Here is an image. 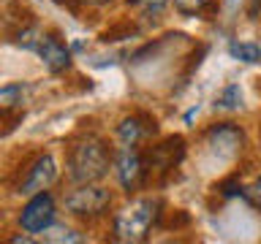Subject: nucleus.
Returning <instances> with one entry per match:
<instances>
[{"instance_id": "obj_1", "label": "nucleus", "mask_w": 261, "mask_h": 244, "mask_svg": "<svg viewBox=\"0 0 261 244\" xmlns=\"http://www.w3.org/2000/svg\"><path fill=\"white\" fill-rule=\"evenodd\" d=\"M109 160H112L109 149L101 141H95V138H87V141H82L71 149V158H68L71 179L79 185L98 182L109 171Z\"/></svg>"}, {"instance_id": "obj_2", "label": "nucleus", "mask_w": 261, "mask_h": 244, "mask_svg": "<svg viewBox=\"0 0 261 244\" xmlns=\"http://www.w3.org/2000/svg\"><path fill=\"white\" fill-rule=\"evenodd\" d=\"M155 209H158V203L150 198L134 201L130 206H125L114 217V236L120 241H144L155 223V217H158Z\"/></svg>"}, {"instance_id": "obj_3", "label": "nucleus", "mask_w": 261, "mask_h": 244, "mask_svg": "<svg viewBox=\"0 0 261 244\" xmlns=\"http://www.w3.org/2000/svg\"><path fill=\"white\" fill-rule=\"evenodd\" d=\"M112 203V193L106 190V187H98L93 182L82 185L79 190H73L65 195V209L71 211V215H101V211Z\"/></svg>"}, {"instance_id": "obj_4", "label": "nucleus", "mask_w": 261, "mask_h": 244, "mask_svg": "<svg viewBox=\"0 0 261 244\" xmlns=\"http://www.w3.org/2000/svg\"><path fill=\"white\" fill-rule=\"evenodd\" d=\"M52 220H55V201L49 193L30 195L28 206L19 215V223L28 233H44V228L52 225Z\"/></svg>"}, {"instance_id": "obj_5", "label": "nucleus", "mask_w": 261, "mask_h": 244, "mask_svg": "<svg viewBox=\"0 0 261 244\" xmlns=\"http://www.w3.org/2000/svg\"><path fill=\"white\" fill-rule=\"evenodd\" d=\"M207 141H210V149L215 152L218 158L231 160L234 155L242 149V130L234 128L231 122H223V125H218V128L210 130Z\"/></svg>"}, {"instance_id": "obj_6", "label": "nucleus", "mask_w": 261, "mask_h": 244, "mask_svg": "<svg viewBox=\"0 0 261 244\" xmlns=\"http://www.w3.org/2000/svg\"><path fill=\"white\" fill-rule=\"evenodd\" d=\"M57 179V166L55 160L44 155L33 163V168L28 171V179L22 182V195H36V193H44L49 185Z\"/></svg>"}, {"instance_id": "obj_7", "label": "nucleus", "mask_w": 261, "mask_h": 244, "mask_svg": "<svg viewBox=\"0 0 261 244\" xmlns=\"http://www.w3.org/2000/svg\"><path fill=\"white\" fill-rule=\"evenodd\" d=\"M36 52L41 54V60H44V65L52 73H60L71 65V54L68 49H65L60 41H57L55 36H38L36 41Z\"/></svg>"}, {"instance_id": "obj_8", "label": "nucleus", "mask_w": 261, "mask_h": 244, "mask_svg": "<svg viewBox=\"0 0 261 244\" xmlns=\"http://www.w3.org/2000/svg\"><path fill=\"white\" fill-rule=\"evenodd\" d=\"M142 174H144L142 158H139V152L134 149V144H125V149H122L120 158H117V176H120L122 187L134 190V187L142 182Z\"/></svg>"}, {"instance_id": "obj_9", "label": "nucleus", "mask_w": 261, "mask_h": 244, "mask_svg": "<svg viewBox=\"0 0 261 244\" xmlns=\"http://www.w3.org/2000/svg\"><path fill=\"white\" fill-rule=\"evenodd\" d=\"M22 98H24V87L22 84H6V87H0V111H8V109L22 106Z\"/></svg>"}, {"instance_id": "obj_10", "label": "nucleus", "mask_w": 261, "mask_h": 244, "mask_svg": "<svg viewBox=\"0 0 261 244\" xmlns=\"http://www.w3.org/2000/svg\"><path fill=\"white\" fill-rule=\"evenodd\" d=\"M228 52H231V57H237V60H242V63H261V46H256V44L234 41V44L228 46Z\"/></svg>"}, {"instance_id": "obj_11", "label": "nucleus", "mask_w": 261, "mask_h": 244, "mask_svg": "<svg viewBox=\"0 0 261 244\" xmlns=\"http://www.w3.org/2000/svg\"><path fill=\"white\" fill-rule=\"evenodd\" d=\"M120 138H122V144H134L136 146V141L142 138V133H144V128H142V122H139L136 117H128V119H122V125H120Z\"/></svg>"}, {"instance_id": "obj_12", "label": "nucleus", "mask_w": 261, "mask_h": 244, "mask_svg": "<svg viewBox=\"0 0 261 244\" xmlns=\"http://www.w3.org/2000/svg\"><path fill=\"white\" fill-rule=\"evenodd\" d=\"M218 109H228V111H237L242 106V93H240V87L237 84H228L223 93L218 95V101H215Z\"/></svg>"}, {"instance_id": "obj_13", "label": "nucleus", "mask_w": 261, "mask_h": 244, "mask_svg": "<svg viewBox=\"0 0 261 244\" xmlns=\"http://www.w3.org/2000/svg\"><path fill=\"white\" fill-rule=\"evenodd\" d=\"M44 241H82V236L76 231H71V228H63V225H49L44 228Z\"/></svg>"}, {"instance_id": "obj_14", "label": "nucleus", "mask_w": 261, "mask_h": 244, "mask_svg": "<svg viewBox=\"0 0 261 244\" xmlns=\"http://www.w3.org/2000/svg\"><path fill=\"white\" fill-rule=\"evenodd\" d=\"M169 0H128V6H134L142 16H161Z\"/></svg>"}, {"instance_id": "obj_15", "label": "nucleus", "mask_w": 261, "mask_h": 244, "mask_svg": "<svg viewBox=\"0 0 261 244\" xmlns=\"http://www.w3.org/2000/svg\"><path fill=\"white\" fill-rule=\"evenodd\" d=\"M212 3V0H174V8L179 14H199Z\"/></svg>"}, {"instance_id": "obj_16", "label": "nucleus", "mask_w": 261, "mask_h": 244, "mask_svg": "<svg viewBox=\"0 0 261 244\" xmlns=\"http://www.w3.org/2000/svg\"><path fill=\"white\" fill-rule=\"evenodd\" d=\"M90 6H103V3H109V0H87Z\"/></svg>"}, {"instance_id": "obj_17", "label": "nucleus", "mask_w": 261, "mask_h": 244, "mask_svg": "<svg viewBox=\"0 0 261 244\" xmlns=\"http://www.w3.org/2000/svg\"><path fill=\"white\" fill-rule=\"evenodd\" d=\"M60 3H63V0H60Z\"/></svg>"}, {"instance_id": "obj_18", "label": "nucleus", "mask_w": 261, "mask_h": 244, "mask_svg": "<svg viewBox=\"0 0 261 244\" xmlns=\"http://www.w3.org/2000/svg\"><path fill=\"white\" fill-rule=\"evenodd\" d=\"M258 185H261V182H258Z\"/></svg>"}]
</instances>
